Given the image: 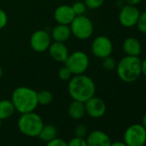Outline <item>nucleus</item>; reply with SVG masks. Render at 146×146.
Wrapping results in <instances>:
<instances>
[{
    "instance_id": "obj_1",
    "label": "nucleus",
    "mask_w": 146,
    "mask_h": 146,
    "mask_svg": "<svg viewBox=\"0 0 146 146\" xmlns=\"http://www.w3.org/2000/svg\"><path fill=\"white\" fill-rule=\"evenodd\" d=\"M96 84L89 76H72L68 83V92L73 101L85 102L96 94Z\"/></svg>"
},
{
    "instance_id": "obj_2",
    "label": "nucleus",
    "mask_w": 146,
    "mask_h": 146,
    "mask_svg": "<svg viewBox=\"0 0 146 146\" xmlns=\"http://www.w3.org/2000/svg\"><path fill=\"white\" fill-rule=\"evenodd\" d=\"M11 102L16 111L21 114L34 112L39 105L37 101V91L26 86L18 87L12 92Z\"/></svg>"
},
{
    "instance_id": "obj_3",
    "label": "nucleus",
    "mask_w": 146,
    "mask_h": 146,
    "mask_svg": "<svg viewBox=\"0 0 146 146\" xmlns=\"http://www.w3.org/2000/svg\"><path fill=\"white\" fill-rule=\"evenodd\" d=\"M141 59L136 56H125L122 58L116 66L119 78L125 83H133L142 75Z\"/></svg>"
},
{
    "instance_id": "obj_4",
    "label": "nucleus",
    "mask_w": 146,
    "mask_h": 146,
    "mask_svg": "<svg viewBox=\"0 0 146 146\" xmlns=\"http://www.w3.org/2000/svg\"><path fill=\"white\" fill-rule=\"evenodd\" d=\"M43 125L42 118L35 112L22 113L17 122L19 131L23 135L30 137H38Z\"/></svg>"
},
{
    "instance_id": "obj_5",
    "label": "nucleus",
    "mask_w": 146,
    "mask_h": 146,
    "mask_svg": "<svg viewBox=\"0 0 146 146\" xmlns=\"http://www.w3.org/2000/svg\"><path fill=\"white\" fill-rule=\"evenodd\" d=\"M71 35L78 40H87L90 38L94 32V25L92 21L86 16H76L70 24Z\"/></svg>"
},
{
    "instance_id": "obj_6",
    "label": "nucleus",
    "mask_w": 146,
    "mask_h": 146,
    "mask_svg": "<svg viewBox=\"0 0 146 146\" xmlns=\"http://www.w3.org/2000/svg\"><path fill=\"white\" fill-rule=\"evenodd\" d=\"M64 65L70 70L73 76L84 74L90 65V58L86 52L75 51L69 54L64 62Z\"/></svg>"
},
{
    "instance_id": "obj_7",
    "label": "nucleus",
    "mask_w": 146,
    "mask_h": 146,
    "mask_svg": "<svg viewBox=\"0 0 146 146\" xmlns=\"http://www.w3.org/2000/svg\"><path fill=\"white\" fill-rule=\"evenodd\" d=\"M123 141L128 146H144L146 143V129L142 124H132L124 132Z\"/></svg>"
},
{
    "instance_id": "obj_8",
    "label": "nucleus",
    "mask_w": 146,
    "mask_h": 146,
    "mask_svg": "<svg viewBox=\"0 0 146 146\" xmlns=\"http://www.w3.org/2000/svg\"><path fill=\"white\" fill-rule=\"evenodd\" d=\"M113 46L111 40L105 35H99L93 40L91 44V51L94 56L98 58H104L111 56Z\"/></svg>"
},
{
    "instance_id": "obj_9",
    "label": "nucleus",
    "mask_w": 146,
    "mask_h": 146,
    "mask_svg": "<svg viewBox=\"0 0 146 146\" xmlns=\"http://www.w3.org/2000/svg\"><path fill=\"white\" fill-rule=\"evenodd\" d=\"M31 48L36 52H44L48 50L51 45V35L43 29L34 32L29 40Z\"/></svg>"
},
{
    "instance_id": "obj_10",
    "label": "nucleus",
    "mask_w": 146,
    "mask_h": 146,
    "mask_svg": "<svg viewBox=\"0 0 146 146\" xmlns=\"http://www.w3.org/2000/svg\"><path fill=\"white\" fill-rule=\"evenodd\" d=\"M140 12L134 5H126L123 6L119 14V22L125 28H132L137 25Z\"/></svg>"
},
{
    "instance_id": "obj_11",
    "label": "nucleus",
    "mask_w": 146,
    "mask_h": 146,
    "mask_svg": "<svg viewBox=\"0 0 146 146\" xmlns=\"http://www.w3.org/2000/svg\"><path fill=\"white\" fill-rule=\"evenodd\" d=\"M85 113L93 119H99L104 116L107 112V105L100 97L93 96L84 102Z\"/></svg>"
},
{
    "instance_id": "obj_12",
    "label": "nucleus",
    "mask_w": 146,
    "mask_h": 146,
    "mask_svg": "<svg viewBox=\"0 0 146 146\" xmlns=\"http://www.w3.org/2000/svg\"><path fill=\"white\" fill-rule=\"evenodd\" d=\"M53 17L58 23L70 25L73 19L76 17V15L72 10L71 5H62L55 9Z\"/></svg>"
},
{
    "instance_id": "obj_13",
    "label": "nucleus",
    "mask_w": 146,
    "mask_h": 146,
    "mask_svg": "<svg viewBox=\"0 0 146 146\" xmlns=\"http://www.w3.org/2000/svg\"><path fill=\"white\" fill-rule=\"evenodd\" d=\"M48 52L50 57L56 62L64 63L69 56V50L64 42L54 41L51 43Z\"/></svg>"
},
{
    "instance_id": "obj_14",
    "label": "nucleus",
    "mask_w": 146,
    "mask_h": 146,
    "mask_svg": "<svg viewBox=\"0 0 146 146\" xmlns=\"http://www.w3.org/2000/svg\"><path fill=\"white\" fill-rule=\"evenodd\" d=\"M86 142L88 146H110L112 143L110 137L100 130L92 131L88 134Z\"/></svg>"
},
{
    "instance_id": "obj_15",
    "label": "nucleus",
    "mask_w": 146,
    "mask_h": 146,
    "mask_svg": "<svg viewBox=\"0 0 146 146\" xmlns=\"http://www.w3.org/2000/svg\"><path fill=\"white\" fill-rule=\"evenodd\" d=\"M71 35V31L70 29V25L59 24L58 23L52 29L51 37L54 41L58 42H65L69 40Z\"/></svg>"
},
{
    "instance_id": "obj_16",
    "label": "nucleus",
    "mask_w": 146,
    "mask_h": 146,
    "mask_svg": "<svg viewBox=\"0 0 146 146\" xmlns=\"http://www.w3.org/2000/svg\"><path fill=\"white\" fill-rule=\"evenodd\" d=\"M122 47H123L125 53L127 56L138 57V55L141 53V51H142V46H141L140 41L134 37L126 38L123 42Z\"/></svg>"
},
{
    "instance_id": "obj_17",
    "label": "nucleus",
    "mask_w": 146,
    "mask_h": 146,
    "mask_svg": "<svg viewBox=\"0 0 146 146\" xmlns=\"http://www.w3.org/2000/svg\"><path fill=\"white\" fill-rule=\"evenodd\" d=\"M68 113L73 119H82L86 114L84 103L78 101H73L68 108Z\"/></svg>"
},
{
    "instance_id": "obj_18",
    "label": "nucleus",
    "mask_w": 146,
    "mask_h": 146,
    "mask_svg": "<svg viewBox=\"0 0 146 146\" xmlns=\"http://www.w3.org/2000/svg\"><path fill=\"white\" fill-rule=\"evenodd\" d=\"M16 109L11 100H1L0 101V119H6L11 117Z\"/></svg>"
},
{
    "instance_id": "obj_19",
    "label": "nucleus",
    "mask_w": 146,
    "mask_h": 146,
    "mask_svg": "<svg viewBox=\"0 0 146 146\" xmlns=\"http://www.w3.org/2000/svg\"><path fill=\"white\" fill-rule=\"evenodd\" d=\"M57 128L51 124L44 125L42 129L40 130L38 137H40V140L44 142H49L52 140L53 138L57 137Z\"/></svg>"
},
{
    "instance_id": "obj_20",
    "label": "nucleus",
    "mask_w": 146,
    "mask_h": 146,
    "mask_svg": "<svg viewBox=\"0 0 146 146\" xmlns=\"http://www.w3.org/2000/svg\"><path fill=\"white\" fill-rule=\"evenodd\" d=\"M53 96L52 94L46 90H42L39 92H37V101L38 104L41 106H46L49 105L52 102Z\"/></svg>"
},
{
    "instance_id": "obj_21",
    "label": "nucleus",
    "mask_w": 146,
    "mask_h": 146,
    "mask_svg": "<svg viewBox=\"0 0 146 146\" xmlns=\"http://www.w3.org/2000/svg\"><path fill=\"white\" fill-rule=\"evenodd\" d=\"M102 68L105 70H107V71H113V70L116 69L117 62H116V60L113 57L108 56V57H106V58H102Z\"/></svg>"
},
{
    "instance_id": "obj_22",
    "label": "nucleus",
    "mask_w": 146,
    "mask_h": 146,
    "mask_svg": "<svg viewBox=\"0 0 146 146\" xmlns=\"http://www.w3.org/2000/svg\"><path fill=\"white\" fill-rule=\"evenodd\" d=\"M72 7V10L74 11L75 15L76 16H81V15H84L86 11V5L84 2H81V1H78V2H75L71 5Z\"/></svg>"
},
{
    "instance_id": "obj_23",
    "label": "nucleus",
    "mask_w": 146,
    "mask_h": 146,
    "mask_svg": "<svg viewBox=\"0 0 146 146\" xmlns=\"http://www.w3.org/2000/svg\"><path fill=\"white\" fill-rule=\"evenodd\" d=\"M58 75L59 79L63 80V81H69L71 78V77L73 76L72 73L70 71V70L65 65H64L63 67H61L58 70Z\"/></svg>"
},
{
    "instance_id": "obj_24",
    "label": "nucleus",
    "mask_w": 146,
    "mask_h": 146,
    "mask_svg": "<svg viewBox=\"0 0 146 146\" xmlns=\"http://www.w3.org/2000/svg\"><path fill=\"white\" fill-rule=\"evenodd\" d=\"M105 0H84V3L86 7L90 10H96L102 6Z\"/></svg>"
},
{
    "instance_id": "obj_25",
    "label": "nucleus",
    "mask_w": 146,
    "mask_h": 146,
    "mask_svg": "<svg viewBox=\"0 0 146 146\" xmlns=\"http://www.w3.org/2000/svg\"><path fill=\"white\" fill-rule=\"evenodd\" d=\"M136 26L137 27L138 30L141 33L146 34V11H143L142 14H140V17L138 18V21Z\"/></svg>"
},
{
    "instance_id": "obj_26",
    "label": "nucleus",
    "mask_w": 146,
    "mask_h": 146,
    "mask_svg": "<svg viewBox=\"0 0 146 146\" xmlns=\"http://www.w3.org/2000/svg\"><path fill=\"white\" fill-rule=\"evenodd\" d=\"M67 146H88L86 139L84 137H75L67 143Z\"/></svg>"
},
{
    "instance_id": "obj_27",
    "label": "nucleus",
    "mask_w": 146,
    "mask_h": 146,
    "mask_svg": "<svg viewBox=\"0 0 146 146\" xmlns=\"http://www.w3.org/2000/svg\"><path fill=\"white\" fill-rule=\"evenodd\" d=\"M88 135V129L84 125H78L75 128V137H85Z\"/></svg>"
},
{
    "instance_id": "obj_28",
    "label": "nucleus",
    "mask_w": 146,
    "mask_h": 146,
    "mask_svg": "<svg viewBox=\"0 0 146 146\" xmlns=\"http://www.w3.org/2000/svg\"><path fill=\"white\" fill-rule=\"evenodd\" d=\"M46 146H67V142H65L62 138L55 137L52 140L47 142Z\"/></svg>"
},
{
    "instance_id": "obj_29",
    "label": "nucleus",
    "mask_w": 146,
    "mask_h": 146,
    "mask_svg": "<svg viewBox=\"0 0 146 146\" xmlns=\"http://www.w3.org/2000/svg\"><path fill=\"white\" fill-rule=\"evenodd\" d=\"M8 23V16L6 12L0 8V29H4Z\"/></svg>"
},
{
    "instance_id": "obj_30",
    "label": "nucleus",
    "mask_w": 146,
    "mask_h": 146,
    "mask_svg": "<svg viewBox=\"0 0 146 146\" xmlns=\"http://www.w3.org/2000/svg\"><path fill=\"white\" fill-rule=\"evenodd\" d=\"M141 70H142V74L146 78V58H144L141 62Z\"/></svg>"
},
{
    "instance_id": "obj_31",
    "label": "nucleus",
    "mask_w": 146,
    "mask_h": 146,
    "mask_svg": "<svg viewBox=\"0 0 146 146\" xmlns=\"http://www.w3.org/2000/svg\"><path fill=\"white\" fill-rule=\"evenodd\" d=\"M125 1L126 2L127 5H139L141 2H142V0H125Z\"/></svg>"
},
{
    "instance_id": "obj_32",
    "label": "nucleus",
    "mask_w": 146,
    "mask_h": 146,
    "mask_svg": "<svg viewBox=\"0 0 146 146\" xmlns=\"http://www.w3.org/2000/svg\"><path fill=\"white\" fill-rule=\"evenodd\" d=\"M110 146H128L124 141H115V142H112Z\"/></svg>"
},
{
    "instance_id": "obj_33",
    "label": "nucleus",
    "mask_w": 146,
    "mask_h": 146,
    "mask_svg": "<svg viewBox=\"0 0 146 146\" xmlns=\"http://www.w3.org/2000/svg\"><path fill=\"white\" fill-rule=\"evenodd\" d=\"M142 125L144 126V128L146 129V113H144V115L143 116V119H142Z\"/></svg>"
},
{
    "instance_id": "obj_34",
    "label": "nucleus",
    "mask_w": 146,
    "mask_h": 146,
    "mask_svg": "<svg viewBox=\"0 0 146 146\" xmlns=\"http://www.w3.org/2000/svg\"><path fill=\"white\" fill-rule=\"evenodd\" d=\"M2 77H3V69L1 66H0V78H1Z\"/></svg>"
},
{
    "instance_id": "obj_35",
    "label": "nucleus",
    "mask_w": 146,
    "mask_h": 146,
    "mask_svg": "<svg viewBox=\"0 0 146 146\" xmlns=\"http://www.w3.org/2000/svg\"><path fill=\"white\" fill-rule=\"evenodd\" d=\"M2 125V119H0V127H1Z\"/></svg>"
}]
</instances>
